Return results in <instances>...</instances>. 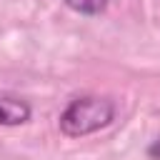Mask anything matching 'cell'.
Returning <instances> with one entry per match:
<instances>
[{"instance_id":"cell-1","label":"cell","mask_w":160,"mask_h":160,"mask_svg":"<svg viewBox=\"0 0 160 160\" xmlns=\"http://www.w3.org/2000/svg\"><path fill=\"white\" fill-rule=\"evenodd\" d=\"M115 120V102L100 95L75 98L60 115V130L68 138H82L108 128Z\"/></svg>"},{"instance_id":"cell-2","label":"cell","mask_w":160,"mask_h":160,"mask_svg":"<svg viewBox=\"0 0 160 160\" xmlns=\"http://www.w3.org/2000/svg\"><path fill=\"white\" fill-rule=\"evenodd\" d=\"M30 105L10 92H0V125H22L30 120Z\"/></svg>"},{"instance_id":"cell-3","label":"cell","mask_w":160,"mask_h":160,"mask_svg":"<svg viewBox=\"0 0 160 160\" xmlns=\"http://www.w3.org/2000/svg\"><path fill=\"white\" fill-rule=\"evenodd\" d=\"M110 0H65V5L80 15H100Z\"/></svg>"},{"instance_id":"cell-4","label":"cell","mask_w":160,"mask_h":160,"mask_svg":"<svg viewBox=\"0 0 160 160\" xmlns=\"http://www.w3.org/2000/svg\"><path fill=\"white\" fill-rule=\"evenodd\" d=\"M148 155H150L152 160H160V138L150 142V148H148Z\"/></svg>"}]
</instances>
